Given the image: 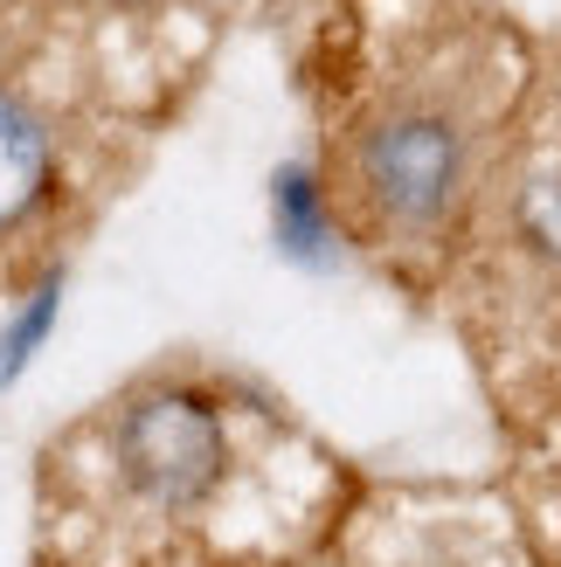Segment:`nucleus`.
<instances>
[{"label": "nucleus", "instance_id": "nucleus-2", "mask_svg": "<svg viewBox=\"0 0 561 567\" xmlns=\"http://www.w3.org/2000/svg\"><path fill=\"white\" fill-rule=\"evenodd\" d=\"M458 174H465V146L451 118L437 111H388L360 146V181L368 202L396 221V229H430L443 208L458 202Z\"/></svg>", "mask_w": 561, "mask_h": 567}, {"label": "nucleus", "instance_id": "nucleus-1", "mask_svg": "<svg viewBox=\"0 0 561 567\" xmlns=\"http://www.w3.org/2000/svg\"><path fill=\"white\" fill-rule=\"evenodd\" d=\"M222 415L202 402V394H181V388H160L146 402H132V415L119 422V464H125V485L146 492L160 505H194L215 492L222 477Z\"/></svg>", "mask_w": 561, "mask_h": 567}, {"label": "nucleus", "instance_id": "nucleus-3", "mask_svg": "<svg viewBox=\"0 0 561 567\" xmlns=\"http://www.w3.org/2000/svg\"><path fill=\"white\" fill-rule=\"evenodd\" d=\"M49 187V138L14 97H0V221H21Z\"/></svg>", "mask_w": 561, "mask_h": 567}, {"label": "nucleus", "instance_id": "nucleus-4", "mask_svg": "<svg viewBox=\"0 0 561 567\" xmlns=\"http://www.w3.org/2000/svg\"><path fill=\"white\" fill-rule=\"evenodd\" d=\"M534 236L561 243V187H534Z\"/></svg>", "mask_w": 561, "mask_h": 567}]
</instances>
